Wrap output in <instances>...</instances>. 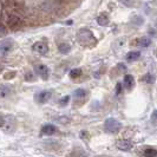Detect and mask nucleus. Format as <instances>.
Listing matches in <instances>:
<instances>
[{"mask_svg": "<svg viewBox=\"0 0 157 157\" xmlns=\"http://www.w3.org/2000/svg\"><path fill=\"white\" fill-rule=\"evenodd\" d=\"M77 39H78V43L83 46H92L97 43V40L94 38V33L87 30V29H82L78 31V34H77Z\"/></svg>", "mask_w": 157, "mask_h": 157, "instance_id": "obj_1", "label": "nucleus"}, {"mask_svg": "<svg viewBox=\"0 0 157 157\" xmlns=\"http://www.w3.org/2000/svg\"><path fill=\"white\" fill-rule=\"evenodd\" d=\"M56 131H57V128L52 124H46L41 128V134L46 135V136H51V135L56 134Z\"/></svg>", "mask_w": 157, "mask_h": 157, "instance_id": "obj_10", "label": "nucleus"}, {"mask_svg": "<svg viewBox=\"0 0 157 157\" xmlns=\"http://www.w3.org/2000/svg\"><path fill=\"white\" fill-rule=\"evenodd\" d=\"M117 148L122 151H130V150L134 148V143L129 140H119L116 143Z\"/></svg>", "mask_w": 157, "mask_h": 157, "instance_id": "obj_7", "label": "nucleus"}, {"mask_svg": "<svg viewBox=\"0 0 157 157\" xmlns=\"http://www.w3.org/2000/svg\"><path fill=\"white\" fill-rule=\"evenodd\" d=\"M32 50L39 55H46L47 51H48V47H47V44L43 43V41H37L33 44L32 46Z\"/></svg>", "mask_w": 157, "mask_h": 157, "instance_id": "obj_6", "label": "nucleus"}, {"mask_svg": "<svg viewBox=\"0 0 157 157\" xmlns=\"http://www.w3.org/2000/svg\"><path fill=\"white\" fill-rule=\"evenodd\" d=\"M104 128H105V131L109 134H117L122 129V124L115 118H108L104 123Z\"/></svg>", "mask_w": 157, "mask_h": 157, "instance_id": "obj_3", "label": "nucleus"}, {"mask_svg": "<svg viewBox=\"0 0 157 157\" xmlns=\"http://www.w3.org/2000/svg\"><path fill=\"white\" fill-rule=\"evenodd\" d=\"M34 70H36V73H37L40 78L43 79V80L48 79V76H50V70H48V67H47V66L43 65V64H39V65H37V66L34 67Z\"/></svg>", "mask_w": 157, "mask_h": 157, "instance_id": "obj_5", "label": "nucleus"}, {"mask_svg": "<svg viewBox=\"0 0 157 157\" xmlns=\"http://www.w3.org/2000/svg\"><path fill=\"white\" fill-rule=\"evenodd\" d=\"M58 50H59L60 53L66 55V53H69V52L71 51V46L69 45V44H60V45L58 46Z\"/></svg>", "mask_w": 157, "mask_h": 157, "instance_id": "obj_16", "label": "nucleus"}, {"mask_svg": "<svg viewBox=\"0 0 157 157\" xmlns=\"http://www.w3.org/2000/svg\"><path fill=\"white\" fill-rule=\"evenodd\" d=\"M140 57H141V53L137 52V51L129 52V53L126 55V60H128V62H135V60H137Z\"/></svg>", "mask_w": 157, "mask_h": 157, "instance_id": "obj_14", "label": "nucleus"}, {"mask_svg": "<svg viewBox=\"0 0 157 157\" xmlns=\"http://www.w3.org/2000/svg\"><path fill=\"white\" fill-rule=\"evenodd\" d=\"M109 17L106 16L105 13H103V14H101V16L97 18V23L99 24L101 26H106V25H109Z\"/></svg>", "mask_w": 157, "mask_h": 157, "instance_id": "obj_12", "label": "nucleus"}, {"mask_svg": "<svg viewBox=\"0 0 157 157\" xmlns=\"http://www.w3.org/2000/svg\"><path fill=\"white\" fill-rule=\"evenodd\" d=\"M70 101V96H65L64 98H62L60 101H59V104H60V106H64V105H66L67 103Z\"/></svg>", "mask_w": 157, "mask_h": 157, "instance_id": "obj_23", "label": "nucleus"}, {"mask_svg": "<svg viewBox=\"0 0 157 157\" xmlns=\"http://www.w3.org/2000/svg\"><path fill=\"white\" fill-rule=\"evenodd\" d=\"M151 122L154 124L157 123V110H154V112H152V115H151Z\"/></svg>", "mask_w": 157, "mask_h": 157, "instance_id": "obj_24", "label": "nucleus"}, {"mask_svg": "<svg viewBox=\"0 0 157 157\" xmlns=\"http://www.w3.org/2000/svg\"><path fill=\"white\" fill-rule=\"evenodd\" d=\"M123 5H125L128 7H131V6H134L135 5V0H119Z\"/></svg>", "mask_w": 157, "mask_h": 157, "instance_id": "obj_22", "label": "nucleus"}, {"mask_svg": "<svg viewBox=\"0 0 157 157\" xmlns=\"http://www.w3.org/2000/svg\"><path fill=\"white\" fill-rule=\"evenodd\" d=\"M19 24H20V19L17 16L7 17V25H10V26H18Z\"/></svg>", "mask_w": 157, "mask_h": 157, "instance_id": "obj_13", "label": "nucleus"}, {"mask_svg": "<svg viewBox=\"0 0 157 157\" xmlns=\"http://www.w3.org/2000/svg\"><path fill=\"white\" fill-rule=\"evenodd\" d=\"M50 98H51V92L50 91H41L37 96V99L39 103H46Z\"/></svg>", "mask_w": 157, "mask_h": 157, "instance_id": "obj_11", "label": "nucleus"}, {"mask_svg": "<svg viewBox=\"0 0 157 157\" xmlns=\"http://www.w3.org/2000/svg\"><path fill=\"white\" fill-rule=\"evenodd\" d=\"M87 94H87L86 90H84V89H78V90L75 91L73 97H75V99H76L77 102H83V101L87 97Z\"/></svg>", "mask_w": 157, "mask_h": 157, "instance_id": "obj_8", "label": "nucleus"}, {"mask_svg": "<svg viewBox=\"0 0 157 157\" xmlns=\"http://www.w3.org/2000/svg\"><path fill=\"white\" fill-rule=\"evenodd\" d=\"M144 156L145 157H157V150L154 148H147L144 149Z\"/></svg>", "mask_w": 157, "mask_h": 157, "instance_id": "obj_15", "label": "nucleus"}, {"mask_svg": "<svg viewBox=\"0 0 157 157\" xmlns=\"http://www.w3.org/2000/svg\"><path fill=\"white\" fill-rule=\"evenodd\" d=\"M121 87H122V84H121V83H118V84H117V90H116V91H117L116 94H121Z\"/></svg>", "mask_w": 157, "mask_h": 157, "instance_id": "obj_25", "label": "nucleus"}, {"mask_svg": "<svg viewBox=\"0 0 157 157\" xmlns=\"http://www.w3.org/2000/svg\"><path fill=\"white\" fill-rule=\"evenodd\" d=\"M1 130L5 134H13L17 129V118L13 115L1 116Z\"/></svg>", "mask_w": 157, "mask_h": 157, "instance_id": "obj_2", "label": "nucleus"}, {"mask_svg": "<svg viewBox=\"0 0 157 157\" xmlns=\"http://www.w3.org/2000/svg\"><path fill=\"white\" fill-rule=\"evenodd\" d=\"M149 34H154L155 37H157V32L155 30H149Z\"/></svg>", "mask_w": 157, "mask_h": 157, "instance_id": "obj_26", "label": "nucleus"}, {"mask_svg": "<svg viewBox=\"0 0 157 157\" xmlns=\"http://www.w3.org/2000/svg\"><path fill=\"white\" fill-rule=\"evenodd\" d=\"M12 47H13V40L12 39L2 40L1 44H0V56H1V58H4L7 55L8 52L12 50Z\"/></svg>", "mask_w": 157, "mask_h": 157, "instance_id": "obj_4", "label": "nucleus"}, {"mask_svg": "<svg viewBox=\"0 0 157 157\" xmlns=\"http://www.w3.org/2000/svg\"><path fill=\"white\" fill-rule=\"evenodd\" d=\"M143 82H145V83H148V84H152V83H155V76H152V75H145L143 78H142Z\"/></svg>", "mask_w": 157, "mask_h": 157, "instance_id": "obj_17", "label": "nucleus"}, {"mask_svg": "<svg viewBox=\"0 0 157 157\" xmlns=\"http://www.w3.org/2000/svg\"><path fill=\"white\" fill-rule=\"evenodd\" d=\"M82 76V70L80 69H73V70H71L70 72V77L71 78H78Z\"/></svg>", "mask_w": 157, "mask_h": 157, "instance_id": "obj_19", "label": "nucleus"}, {"mask_svg": "<svg viewBox=\"0 0 157 157\" xmlns=\"http://www.w3.org/2000/svg\"><path fill=\"white\" fill-rule=\"evenodd\" d=\"M150 43H151V40H150L149 38H147V37H144V38H141V39L138 40V44H140V46H142V47L149 46Z\"/></svg>", "mask_w": 157, "mask_h": 157, "instance_id": "obj_18", "label": "nucleus"}, {"mask_svg": "<svg viewBox=\"0 0 157 157\" xmlns=\"http://www.w3.org/2000/svg\"><path fill=\"white\" fill-rule=\"evenodd\" d=\"M76 157H87V156H86V155H84V154H78Z\"/></svg>", "mask_w": 157, "mask_h": 157, "instance_id": "obj_27", "label": "nucleus"}, {"mask_svg": "<svg viewBox=\"0 0 157 157\" xmlns=\"http://www.w3.org/2000/svg\"><path fill=\"white\" fill-rule=\"evenodd\" d=\"M8 94H10V89H8L7 86H5V85H2V86H1V97L5 98Z\"/></svg>", "mask_w": 157, "mask_h": 157, "instance_id": "obj_21", "label": "nucleus"}, {"mask_svg": "<svg viewBox=\"0 0 157 157\" xmlns=\"http://www.w3.org/2000/svg\"><path fill=\"white\" fill-rule=\"evenodd\" d=\"M123 84H124V87H125L126 90H131L135 85V78L131 75H125L124 80H123Z\"/></svg>", "mask_w": 157, "mask_h": 157, "instance_id": "obj_9", "label": "nucleus"}, {"mask_svg": "<svg viewBox=\"0 0 157 157\" xmlns=\"http://www.w3.org/2000/svg\"><path fill=\"white\" fill-rule=\"evenodd\" d=\"M25 79L27 80V82H33L34 79H36V73H33V72H26L25 73Z\"/></svg>", "mask_w": 157, "mask_h": 157, "instance_id": "obj_20", "label": "nucleus"}]
</instances>
